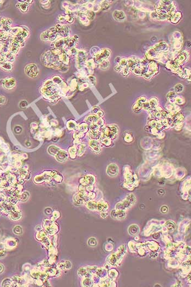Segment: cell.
<instances>
[{"label":"cell","instance_id":"ab89813d","mask_svg":"<svg viewBox=\"0 0 191 287\" xmlns=\"http://www.w3.org/2000/svg\"><path fill=\"white\" fill-rule=\"evenodd\" d=\"M1 55V54H0V55Z\"/></svg>","mask_w":191,"mask_h":287},{"label":"cell","instance_id":"52a82bcc","mask_svg":"<svg viewBox=\"0 0 191 287\" xmlns=\"http://www.w3.org/2000/svg\"><path fill=\"white\" fill-rule=\"evenodd\" d=\"M21 47H22V45L20 43L16 42L14 40V41L10 44L9 53L12 54L13 55L16 54L18 52V51Z\"/></svg>","mask_w":191,"mask_h":287},{"label":"cell","instance_id":"3957f363","mask_svg":"<svg viewBox=\"0 0 191 287\" xmlns=\"http://www.w3.org/2000/svg\"><path fill=\"white\" fill-rule=\"evenodd\" d=\"M25 72L28 76L33 78L38 75V69L36 65L30 64L26 67Z\"/></svg>","mask_w":191,"mask_h":287},{"label":"cell","instance_id":"836d02e7","mask_svg":"<svg viewBox=\"0 0 191 287\" xmlns=\"http://www.w3.org/2000/svg\"><path fill=\"white\" fill-rule=\"evenodd\" d=\"M88 79L89 80H90V82H91V83H93V84H95V82H96V79L95 78L92 76H90L88 77Z\"/></svg>","mask_w":191,"mask_h":287},{"label":"cell","instance_id":"d590c367","mask_svg":"<svg viewBox=\"0 0 191 287\" xmlns=\"http://www.w3.org/2000/svg\"><path fill=\"white\" fill-rule=\"evenodd\" d=\"M27 105V103L26 101H22L20 103V106L21 107V108H24L26 107V106Z\"/></svg>","mask_w":191,"mask_h":287},{"label":"cell","instance_id":"ac0fdd59","mask_svg":"<svg viewBox=\"0 0 191 287\" xmlns=\"http://www.w3.org/2000/svg\"><path fill=\"white\" fill-rule=\"evenodd\" d=\"M90 146L92 148V149L96 152H98L100 150V143L96 141H91L90 142Z\"/></svg>","mask_w":191,"mask_h":287},{"label":"cell","instance_id":"30bf717a","mask_svg":"<svg viewBox=\"0 0 191 287\" xmlns=\"http://www.w3.org/2000/svg\"><path fill=\"white\" fill-rule=\"evenodd\" d=\"M177 73L178 74V75L182 78H184L186 79H188V78L190 79V71L187 68H184L181 69V70H179V71L177 72Z\"/></svg>","mask_w":191,"mask_h":287},{"label":"cell","instance_id":"4dcf8cb0","mask_svg":"<svg viewBox=\"0 0 191 287\" xmlns=\"http://www.w3.org/2000/svg\"><path fill=\"white\" fill-rule=\"evenodd\" d=\"M65 20L69 23H72L74 21V18L71 15H67L65 17Z\"/></svg>","mask_w":191,"mask_h":287},{"label":"cell","instance_id":"44dd1931","mask_svg":"<svg viewBox=\"0 0 191 287\" xmlns=\"http://www.w3.org/2000/svg\"><path fill=\"white\" fill-rule=\"evenodd\" d=\"M59 151L60 149L59 148L53 146H50L48 149V152L51 155H56L57 153L59 152Z\"/></svg>","mask_w":191,"mask_h":287},{"label":"cell","instance_id":"8fae6325","mask_svg":"<svg viewBox=\"0 0 191 287\" xmlns=\"http://www.w3.org/2000/svg\"><path fill=\"white\" fill-rule=\"evenodd\" d=\"M182 17V14L181 12H177L176 13H174L169 19L170 21L172 22L173 24H177L178 21L180 20Z\"/></svg>","mask_w":191,"mask_h":287},{"label":"cell","instance_id":"5b68a950","mask_svg":"<svg viewBox=\"0 0 191 287\" xmlns=\"http://www.w3.org/2000/svg\"><path fill=\"white\" fill-rule=\"evenodd\" d=\"M153 49L157 53H164L168 50L169 47L166 43L159 42L155 44Z\"/></svg>","mask_w":191,"mask_h":287},{"label":"cell","instance_id":"cb8c5ba5","mask_svg":"<svg viewBox=\"0 0 191 287\" xmlns=\"http://www.w3.org/2000/svg\"><path fill=\"white\" fill-rule=\"evenodd\" d=\"M148 102L149 103L150 108H154L156 107H157L158 105V101L156 99H152L151 100H150V101Z\"/></svg>","mask_w":191,"mask_h":287},{"label":"cell","instance_id":"e575fe53","mask_svg":"<svg viewBox=\"0 0 191 287\" xmlns=\"http://www.w3.org/2000/svg\"><path fill=\"white\" fill-rule=\"evenodd\" d=\"M175 101H176V103H178V104H182V103H183V99H181L180 97H177V98L175 100Z\"/></svg>","mask_w":191,"mask_h":287},{"label":"cell","instance_id":"1f68e13d","mask_svg":"<svg viewBox=\"0 0 191 287\" xmlns=\"http://www.w3.org/2000/svg\"><path fill=\"white\" fill-rule=\"evenodd\" d=\"M6 101V99L4 96H0V104H4Z\"/></svg>","mask_w":191,"mask_h":287},{"label":"cell","instance_id":"ba28073f","mask_svg":"<svg viewBox=\"0 0 191 287\" xmlns=\"http://www.w3.org/2000/svg\"><path fill=\"white\" fill-rule=\"evenodd\" d=\"M114 18L118 21H123L126 19V15L122 10H115L113 12Z\"/></svg>","mask_w":191,"mask_h":287},{"label":"cell","instance_id":"74e56055","mask_svg":"<svg viewBox=\"0 0 191 287\" xmlns=\"http://www.w3.org/2000/svg\"><path fill=\"white\" fill-rule=\"evenodd\" d=\"M3 270H4V267L2 264H0V273H2L3 272Z\"/></svg>","mask_w":191,"mask_h":287},{"label":"cell","instance_id":"277c9868","mask_svg":"<svg viewBox=\"0 0 191 287\" xmlns=\"http://www.w3.org/2000/svg\"><path fill=\"white\" fill-rule=\"evenodd\" d=\"M86 54L85 51L80 50L78 51L77 53V61L78 63V66L79 68H82L84 66V63L86 61Z\"/></svg>","mask_w":191,"mask_h":287},{"label":"cell","instance_id":"4316f807","mask_svg":"<svg viewBox=\"0 0 191 287\" xmlns=\"http://www.w3.org/2000/svg\"><path fill=\"white\" fill-rule=\"evenodd\" d=\"M121 72L122 73V74H123L124 76H127L129 75L130 72V69L128 68V67L127 66L125 68H123L122 71H121Z\"/></svg>","mask_w":191,"mask_h":287},{"label":"cell","instance_id":"ffe728a7","mask_svg":"<svg viewBox=\"0 0 191 287\" xmlns=\"http://www.w3.org/2000/svg\"><path fill=\"white\" fill-rule=\"evenodd\" d=\"M110 4L109 3H108V1H102L100 5V8L102 10H104L108 9L110 8Z\"/></svg>","mask_w":191,"mask_h":287},{"label":"cell","instance_id":"484cf974","mask_svg":"<svg viewBox=\"0 0 191 287\" xmlns=\"http://www.w3.org/2000/svg\"><path fill=\"white\" fill-rule=\"evenodd\" d=\"M13 231L14 232L15 234H17V235H20L22 233V229L21 228V226H16L14 229H13Z\"/></svg>","mask_w":191,"mask_h":287},{"label":"cell","instance_id":"83f0119b","mask_svg":"<svg viewBox=\"0 0 191 287\" xmlns=\"http://www.w3.org/2000/svg\"><path fill=\"white\" fill-rule=\"evenodd\" d=\"M68 128L71 130L74 129L76 128V123L73 121L69 122V123H68Z\"/></svg>","mask_w":191,"mask_h":287},{"label":"cell","instance_id":"4fadbf2b","mask_svg":"<svg viewBox=\"0 0 191 287\" xmlns=\"http://www.w3.org/2000/svg\"><path fill=\"white\" fill-rule=\"evenodd\" d=\"M145 97H141L139 99L137 103L136 104H135V105L133 107V110L134 111H139V110H140V108L143 106V103L145 102Z\"/></svg>","mask_w":191,"mask_h":287},{"label":"cell","instance_id":"9c48e42d","mask_svg":"<svg viewBox=\"0 0 191 287\" xmlns=\"http://www.w3.org/2000/svg\"><path fill=\"white\" fill-rule=\"evenodd\" d=\"M158 53H157V51H156L153 49V48H150V49H149L146 51V58L147 59V60L151 61L152 60H154V59L157 58Z\"/></svg>","mask_w":191,"mask_h":287},{"label":"cell","instance_id":"2e32d148","mask_svg":"<svg viewBox=\"0 0 191 287\" xmlns=\"http://www.w3.org/2000/svg\"><path fill=\"white\" fill-rule=\"evenodd\" d=\"M0 66L4 71L7 72H10L11 71H12L13 69V65L10 62H3L2 64L0 65Z\"/></svg>","mask_w":191,"mask_h":287},{"label":"cell","instance_id":"8d00e7d4","mask_svg":"<svg viewBox=\"0 0 191 287\" xmlns=\"http://www.w3.org/2000/svg\"><path fill=\"white\" fill-rule=\"evenodd\" d=\"M121 59V58L120 57H116V59H115V62H116V63H117V64H118V65H119V64L120 63V61Z\"/></svg>","mask_w":191,"mask_h":287},{"label":"cell","instance_id":"d6a6232c","mask_svg":"<svg viewBox=\"0 0 191 287\" xmlns=\"http://www.w3.org/2000/svg\"><path fill=\"white\" fill-rule=\"evenodd\" d=\"M122 69H123V68L122 67H121L120 65L116 66L115 67V70L116 72H121V71H122Z\"/></svg>","mask_w":191,"mask_h":287},{"label":"cell","instance_id":"5bb4252c","mask_svg":"<svg viewBox=\"0 0 191 287\" xmlns=\"http://www.w3.org/2000/svg\"><path fill=\"white\" fill-rule=\"evenodd\" d=\"M20 3H18L17 7H18L22 12H26L28 10L29 4L26 2V1H19Z\"/></svg>","mask_w":191,"mask_h":287},{"label":"cell","instance_id":"7a4b0ae2","mask_svg":"<svg viewBox=\"0 0 191 287\" xmlns=\"http://www.w3.org/2000/svg\"><path fill=\"white\" fill-rule=\"evenodd\" d=\"M140 62L141 60L138 57L135 56L131 57L127 60V67L130 71H133L137 66L140 65Z\"/></svg>","mask_w":191,"mask_h":287},{"label":"cell","instance_id":"f35d334b","mask_svg":"<svg viewBox=\"0 0 191 287\" xmlns=\"http://www.w3.org/2000/svg\"><path fill=\"white\" fill-rule=\"evenodd\" d=\"M5 255L4 253L3 252H0V258L1 257H3Z\"/></svg>","mask_w":191,"mask_h":287},{"label":"cell","instance_id":"7402d4cb","mask_svg":"<svg viewBox=\"0 0 191 287\" xmlns=\"http://www.w3.org/2000/svg\"><path fill=\"white\" fill-rule=\"evenodd\" d=\"M109 65H110L109 62L108 60H105L100 63L99 66H100V68L101 69H106L108 68V67L109 66Z\"/></svg>","mask_w":191,"mask_h":287},{"label":"cell","instance_id":"8992f818","mask_svg":"<svg viewBox=\"0 0 191 287\" xmlns=\"http://www.w3.org/2000/svg\"><path fill=\"white\" fill-rule=\"evenodd\" d=\"M2 84L4 88L10 89L15 87L16 82L13 78H6L3 80Z\"/></svg>","mask_w":191,"mask_h":287},{"label":"cell","instance_id":"6da1fadb","mask_svg":"<svg viewBox=\"0 0 191 287\" xmlns=\"http://www.w3.org/2000/svg\"><path fill=\"white\" fill-rule=\"evenodd\" d=\"M110 52L108 49H103L98 51V52L94 55V61L96 63L100 64L103 60H106L109 56Z\"/></svg>","mask_w":191,"mask_h":287},{"label":"cell","instance_id":"603a6c76","mask_svg":"<svg viewBox=\"0 0 191 287\" xmlns=\"http://www.w3.org/2000/svg\"><path fill=\"white\" fill-rule=\"evenodd\" d=\"M85 14L87 16V18H88V19H89V20H93L95 18V13L94 11H91V10L87 11L86 13Z\"/></svg>","mask_w":191,"mask_h":287},{"label":"cell","instance_id":"e0dca14e","mask_svg":"<svg viewBox=\"0 0 191 287\" xmlns=\"http://www.w3.org/2000/svg\"><path fill=\"white\" fill-rule=\"evenodd\" d=\"M104 132L106 136L110 137L111 136L114 135L117 132V129L115 127H107L104 129Z\"/></svg>","mask_w":191,"mask_h":287},{"label":"cell","instance_id":"9a60e30c","mask_svg":"<svg viewBox=\"0 0 191 287\" xmlns=\"http://www.w3.org/2000/svg\"><path fill=\"white\" fill-rule=\"evenodd\" d=\"M56 155H57V156H56L57 159L59 161H60V162H64V161L66 160L67 158V154L66 152H65V151H60V150L59 152L57 153Z\"/></svg>","mask_w":191,"mask_h":287},{"label":"cell","instance_id":"d6986e66","mask_svg":"<svg viewBox=\"0 0 191 287\" xmlns=\"http://www.w3.org/2000/svg\"><path fill=\"white\" fill-rule=\"evenodd\" d=\"M96 63L95 62L94 60H90L86 62V66L89 69V70H93L96 67Z\"/></svg>","mask_w":191,"mask_h":287},{"label":"cell","instance_id":"7c38bea8","mask_svg":"<svg viewBox=\"0 0 191 287\" xmlns=\"http://www.w3.org/2000/svg\"><path fill=\"white\" fill-rule=\"evenodd\" d=\"M59 60L61 62H62L63 64L66 65L68 64V63L69 62V58L68 56L67 55L66 53L63 52V51L59 55Z\"/></svg>","mask_w":191,"mask_h":287},{"label":"cell","instance_id":"d4e9b609","mask_svg":"<svg viewBox=\"0 0 191 287\" xmlns=\"http://www.w3.org/2000/svg\"><path fill=\"white\" fill-rule=\"evenodd\" d=\"M174 89L176 93H181L183 89V86L181 84H177L175 85Z\"/></svg>","mask_w":191,"mask_h":287},{"label":"cell","instance_id":"f1b7e54d","mask_svg":"<svg viewBox=\"0 0 191 287\" xmlns=\"http://www.w3.org/2000/svg\"><path fill=\"white\" fill-rule=\"evenodd\" d=\"M175 96H176V94L175 93H174V92H170V93H169L167 95V98L170 100H172V99H174Z\"/></svg>","mask_w":191,"mask_h":287},{"label":"cell","instance_id":"f546056e","mask_svg":"<svg viewBox=\"0 0 191 287\" xmlns=\"http://www.w3.org/2000/svg\"><path fill=\"white\" fill-rule=\"evenodd\" d=\"M68 52H69V53H68V54L69 55H75L77 54V53H78V51H77V49H76L75 48H72V49H69V50L68 51Z\"/></svg>","mask_w":191,"mask_h":287}]
</instances>
